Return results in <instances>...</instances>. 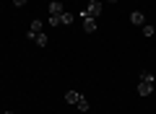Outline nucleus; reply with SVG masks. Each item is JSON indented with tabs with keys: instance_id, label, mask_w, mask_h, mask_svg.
Listing matches in <instances>:
<instances>
[{
	"instance_id": "nucleus-1",
	"label": "nucleus",
	"mask_w": 156,
	"mask_h": 114,
	"mask_svg": "<svg viewBox=\"0 0 156 114\" xmlns=\"http://www.w3.org/2000/svg\"><path fill=\"white\" fill-rule=\"evenodd\" d=\"M154 86H156L154 73L143 70V73H140V81H138V93H140V96H151V93H154Z\"/></svg>"
},
{
	"instance_id": "nucleus-2",
	"label": "nucleus",
	"mask_w": 156,
	"mask_h": 114,
	"mask_svg": "<svg viewBox=\"0 0 156 114\" xmlns=\"http://www.w3.org/2000/svg\"><path fill=\"white\" fill-rule=\"evenodd\" d=\"M81 16H89V18H99V16H101V3H99V0H89Z\"/></svg>"
},
{
	"instance_id": "nucleus-3",
	"label": "nucleus",
	"mask_w": 156,
	"mask_h": 114,
	"mask_svg": "<svg viewBox=\"0 0 156 114\" xmlns=\"http://www.w3.org/2000/svg\"><path fill=\"white\" fill-rule=\"evenodd\" d=\"M42 31H44V23L39 21V18H34V21H31V26H29V39H34L37 34H42Z\"/></svg>"
},
{
	"instance_id": "nucleus-4",
	"label": "nucleus",
	"mask_w": 156,
	"mask_h": 114,
	"mask_svg": "<svg viewBox=\"0 0 156 114\" xmlns=\"http://www.w3.org/2000/svg\"><path fill=\"white\" fill-rule=\"evenodd\" d=\"M81 23H83V31H86V34H94V31H96V18L81 16Z\"/></svg>"
},
{
	"instance_id": "nucleus-5",
	"label": "nucleus",
	"mask_w": 156,
	"mask_h": 114,
	"mask_svg": "<svg viewBox=\"0 0 156 114\" xmlns=\"http://www.w3.org/2000/svg\"><path fill=\"white\" fill-rule=\"evenodd\" d=\"M62 13H65L62 3H60V0H52V3H50V16H62Z\"/></svg>"
},
{
	"instance_id": "nucleus-6",
	"label": "nucleus",
	"mask_w": 156,
	"mask_h": 114,
	"mask_svg": "<svg viewBox=\"0 0 156 114\" xmlns=\"http://www.w3.org/2000/svg\"><path fill=\"white\" fill-rule=\"evenodd\" d=\"M130 23H133V26H143V23H146V16H143L140 11H133V13H130Z\"/></svg>"
},
{
	"instance_id": "nucleus-7",
	"label": "nucleus",
	"mask_w": 156,
	"mask_h": 114,
	"mask_svg": "<svg viewBox=\"0 0 156 114\" xmlns=\"http://www.w3.org/2000/svg\"><path fill=\"white\" fill-rule=\"evenodd\" d=\"M76 106L81 109V112H89V109H91V106H89V98H86V96H78V101H76Z\"/></svg>"
},
{
	"instance_id": "nucleus-8",
	"label": "nucleus",
	"mask_w": 156,
	"mask_h": 114,
	"mask_svg": "<svg viewBox=\"0 0 156 114\" xmlns=\"http://www.w3.org/2000/svg\"><path fill=\"white\" fill-rule=\"evenodd\" d=\"M73 21H76V16H73V13H68V11L60 16V23H62V26H70Z\"/></svg>"
},
{
	"instance_id": "nucleus-9",
	"label": "nucleus",
	"mask_w": 156,
	"mask_h": 114,
	"mask_svg": "<svg viewBox=\"0 0 156 114\" xmlns=\"http://www.w3.org/2000/svg\"><path fill=\"white\" fill-rule=\"evenodd\" d=\"M78 96H81L78 91H68V93H65V101H68V104H76V101H78Z\"/></svg>"
},
{
	"instance_id": "nucleus-10",
	"label": "nucleus",
	"mask_w": 156,
	"mask_h": 114,
	"mask_svg": "<svg viewBox=\"0 0 156 114\" xmlns=\"http://www.w3.org/2000/svg\"><path fill=\"white\" fill-rule=\"evenodd\" d=\"M34 42L39 44V47H47V34L42 31V34H37V36H34Z\"/></svg>"
},
{
	"instance_id": "nucleus-11",
	"label": "nucleus",
	"mask_w": 156,
	"mask_h": 114,
	"mask_svg": "<svg viewBox=\"0 0 156 114\" xmlns=\"http://www.w3.org/2000/svg\"><path fill=\"white\" fill-rule=\"evenodd\" d=\"M143 34H146V36H154V34H156V29L151 26V23H143Z\"/></svg>"
},
{
	"instance_id": "nucleus-12",
	"label": "nucleus",
	"mask_w": 156,
	"mask_h": 114,
	"mask_svg": "<svg viewBox=\"0 0 156 114\" xmlns=\"http://www.w3.org/2000/svg\"><path fill=\"white\" fill-rule=\"evenodd\" d=\"M26 3H29V0H13V5H16V8H23Z\"/></svg>"
},
{
	"instance_id": "nucleus-13",
	"label": "nucleus",
	"mask_w": 156,
	"mask_h": 114,
	"mask_svg": "<svg viewBox=\"0 0 156 114\" xmlns=\"http://www.w3.org/2000/svg\"><path fill=\"white\" fill-rule=\"evenodd\" d=\"M3 114H13V112H3Z\"/></svg>"
},
{
	"instance_id": "nucleus-14",
	"label": "nucleus",
	"mask_w": 156,
	"mask_h": 114,
	"mask_svg": "<svg viewBox=\"0 0 156 114\" xmlns=\"http://www.w3.org/2000/svg\"><path fill=\"white\" fill-rule=\"evenodd\" d=\"M107 3H115V0H107Z\"/></svg>"
}]
</instances>
